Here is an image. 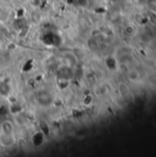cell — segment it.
<instances>
[{"label": "cell", "instance_id": "6da1fadb", "mask_svg": "<svg viewBox=\"0 0 156 157\" xmlns=\"http://www.w3.org/2000/svg\"><path fill=\"white\" fill-rule=\"evenodd\" d=\"M14 138L13 134H5L1 133L0 135V144L3 147H10L14 144Z\"/></svg>", "mask_w": 156, "mask_h": 157}, {"label": "cell", "instance_id": "7a4b0ae2", "mask_svg": "<svg viewBox=\"0 0 156 157\" xmlns=\"http://www.w3.org/2000/svg\"><path fill=\"white\" fill-rule=\"evenodd\" d=\"M0 129H1V133H5V134H13L14 132V125L10 121H5L2 122V124L0 125Z\"/></svg>", "mask_w": 156, "mask_h": 157}, {"label": "cell", "instance_id": "3957f363", "mask_svg": "<svg viewBox=\"0 0 156 157\" xmlns=\"http://www.w3.org/2000/svg\"><path fill=\"white\" fill-rule=\"evenodd\" d=\"M119 90H120V94H121L123 97L127 96L128 93H129V88H128L127 85L124 84V83H120V86H119Z\"/></svg>", "mask_w": 156, "mask_h": 157}, {"label": "cell", "instance_id": "277c9868", "mask_svg": "<svg viewBox=\"0 0 156 157\" xmlns=\"http://www.w3.org/2000/svg\"><path fill=\"white\" fill-rule=\"evenodd\" d=\"M127 74H128V77L131 81H137V79L139 78V74L136 71H129Z\"/></svg>", "mask_w": 156, "mask_h": 157}, {"label": "cell", "instance_id": "5b68a950", "mask_svg": "<svg viewBox=\"0 0 156 157\" xmlns=\"http://www.w3.org/2000/svg\"><path fill=\"white\" fill-rule=\"evenodd\" d=\"M133 31H134V29H133L131 26H128V27H126V29H125V32H126L127 34H131Z\"/></svg>", "mask_w": 156, "mask_h": 157}]
</instances>
